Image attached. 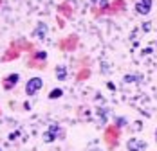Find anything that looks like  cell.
Returning a JSON list of instances; mask_svg holds the SVG:
<instances>
[{"label": "cell", "mask_w": 157, "mask_h": 151, "mask_svg": "<svg viewBox=\"0 0 157 151\" xmlns=\"http://www.w3.org/2000/svg\"><path fill=\"white\" fill-rule=\"evenodd\" d=\"M42 87H44L42 77H31V79L27 81V85H25V94H27V95H34Z\"/></svg>", "instance_id": "6da1fadb"}, {"label": "cell", "mask_w": 157, "mask_h": 151, "mask_svg": "<svg viewBox=\"0 0 157 151\" xmlns=\"http://www.w3.org/2000/svg\"><path fill=\"white\" fill-rule=\"evenodd\" d=\"M126 149L128 151H144L146 149V142L141 140V138H128Z\"/></svg>", "instance_id": "7a4b0ae2"}, {"label": "cell", "mask_w": 157, "mask_h": 151, "mask_svg": "<svg viewBox=\"0 0 157 151\" xmlns=\"http://www.w3.org/2000/svg\"><path fill=\"white\" fill-rule=\"evenodd\" d=\"M150 9H152V0H137V4H136L137 15H148Z\"/></svg>", "instance_id": "3957f363"}, {"label": "cell", "mask_w": 157, "mask_h": 151, "mask_svg": "<svg viewBox=\"0 0 157 151\" xmlns=\"http://www.w3.org/2000/svg\"><path fill=\"white\" fill-rule=\"evenodd\" d=\"M33 36H34V38H40V40H44V38L47 36V24H38V27L34 29Z\"/></svg>", "instance_id": "277c9868"}, {"label": "cell", "mask_w": 157, "mask_h": 151, "mask_svg": "<svg viewBox=\"0 0 157 151\" xmlns=\"http://www.w3.org/2000/svg\"><path fill=\"white\" fill-rule=\"evenodd\" d=\"M18 79H20V76H18V74H11L7 79H6L4 87H6V88H11V87H15L16 83H18Z\"/></svg>", "instance_id": "5b68a950"}, {"label": "cell", "mask_w": 157, "mask_h": 151, "mask_svg": "<svg viewBox=\"0 0 157 151\" xmlns=\"http://www.w3.org/2000/svg\"><path fill=\"white\" fill-rule=\"evenodd\" d=\"M56 77H58L60 81H63V79L67 77V68H65L63 65H60V67H56Z\"/></svg>", "instance_id": "8992f818"}, {"label": "cell", "mask_w": 157, "mask_h": 151, "mask_svg": "<svg viewBox=\"0 0 157 151\" xmlns=\"http://www.w3.org/2000/svg\"><path fill=\"white\" fill-rule=\"evenodd\" d=\"M62 95H63L62 88H54V90H51V94H49V99H58V97H62Z\"/></svg>", "instance_id": "52a82bcc"}, {"label": "cell", "mask_w": 157, "mask_h": 151, "mask_svg": "<svg viewBox=\"0 0 157 151\" xmlns=\"http://www.w3.org/2000/svg\"><path fill=\"white\" fill-rule=\"evenodd\" d=\"M49 131H51L54 137L62 135V130H60V126H58V124H51V126H49Z\"/></svg>", "instance_id": "ba28073f"}, {"label": "cell", "mask_w": 157, "mask_h": 151, "mask_svg": "<svg viewBox=\"0 0 157 151\" xmlns=\"http://www.w3.org/2000/svg\"><path fill=\"white\" fill-rule=\"evenodd\" d=\"M42 138H44V142H52V140H54V138H56V137L52 135V133H51V131H45V133H44V135H42Z\"/></svg>", "instance_id": "9c48e42d"}, {"label": "cell", "mask_w": 157, "mask_h": 151, "mask_svg": "<svg viewBox=\"0 0 157 151\" xmlns=\"http://www.w3.org/2000/svg\"><path fill=\"white\" fill-rule=\"evenodd\" d=\"M90 2L98 7H107V4H109V0H90Z\"/></svg>", "instance_id": "30bf717a"}, {"label": "cell", "mask_w": 157, "mask_h": 151, "mask_svg": "<svg viewBox=\"0 0 157 151\" xmlns=\"http://www.w3.org/2000/svg\"><path fill=\"white\" fill-rule=\"evenodd\" d=\"M136 79H139V77H136V76H125V77H123L125 83H134Z\"/></svg>", "instance_id": "8fae6325"}, {"label": "cell", "mask_w": 157, "mask_h": 151, "mask_svg": "<svg viewBox=\"0 0 157 151\" xmlns=\"http://www.w3.org/2000/svg\"><path fill=\"white\" fill-rule=\"evenodd\" d=\"M36 58H38V60H45V58H47V54L42 50V52H38V54H36Z\"/></svg>", "instance_id": "7c38bea8"}, {"label": "cell", "mask_w": 157, "mask_h": 151, "mask_svg": "<svg viewBox=\"0 0 157 151\" xmlns=\"http://www.w3.org/2000/svg\"><path fill=\"white\" fill-rule=\"evenodd\" d=\"M125 119H117V126H125Z\"/></svg>", "instance_id": "4fadbf2b"}, {"label": "cell", "mask_w": 157, "mask_h": 151, "mask_svg": "<svg viewBox=\"0 0 157 151\" xmlns=\"http://www.w3.org/2000/svg\"><path fill=\"white\" fill-rule=\"evenodd\" d=\"M16 137H18V133H16V131H15V133H11V135H9V138L13 140V138H16Z\"/></svg>", "instance_id": "5bb4252c"}, {"label": "cell", "mask_w": 157, "mask_h": 151, "mask_svg": "<svg viewBox=\"0 0 157 151\" xmlns=\"http://www.w3.org/2000/svg\"><path fill=\"white\" fill-rule=\"evenodd\" d=\"M155 140H157V130H155Z\"/></svg>", "instance_id": "9a60e30c"}, {"label": "cell", "mask_w": 157, "mask_h": 151, "mask_svg": "<svg viewBox=\"0 0 157 151\" xmlns=\"http://www.w3.org/2000/svg\"><path fill=\"white\" fill-rule=\"evenodd\" d=\"M96 151H99V149H96Z\"/></svg>", "instance_id": "2e32d148"}, {"label": "cell", "mask_w": 157, "mask_h": 151, "mask_svg": "<svg viewBox=\"0 0 157 151\" xmlns=\"http://www.w3.org/2000/svg\"><path fill=\"white\" fill-rule=\"evenodd\" d=\"M0 151H2V149H0Z\"/></svg>", "instance_id": "e0dca14e"}]
</instances>
